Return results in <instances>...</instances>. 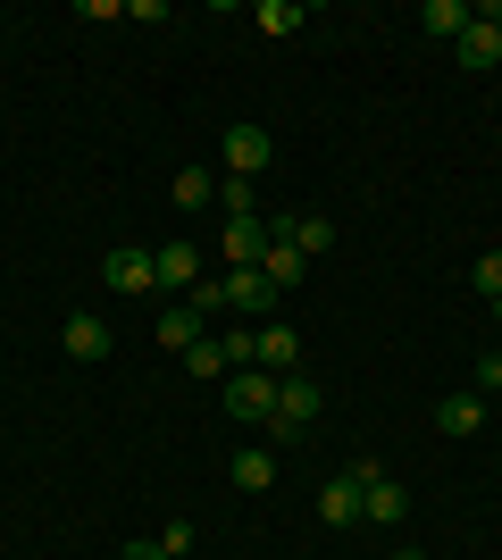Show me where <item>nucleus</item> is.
I'll use <instances>...</instances> for the list:
<instances>
[{
    "instance_id": "obj_3",
    "label": "nucleus",
    "mask_w": 502,
    "mask_h": 560,
    "mask_svg": "<svg viewBox=\"0 0 502 560\" xmlns=\"http://www.w3.org/2000/svg\"><path fill=\"white\" fill-rule=\"evenodd\" d=\"M226 410L252 419V427H268V419H277V376H268V369H235V376H226Z\"/></svg>"
},
{
    "instance_id": "obj_1",
    "label": "nucleus",
    "mask_w": 502,
    "mask_h": 560,
    "mask_svg": "<svg viewBox=\"0 0 502 560\" xmlns=\"http://www.w3.org/2000/svg\"><path fill=\"white\" fill-rule=\"evenodd\" d=\"M311 419H318V385H311L302 369L277 376V419H268V435H277V444H293V435H311Z\"/></svg>"
},
{
    "instance_id": "obj_5",
    "label": "nucleus",
    "mask_w": 502,
    "mask_h": 560,
    "mask_svg": "<svg viewBox=\"0 0 502 560\" xmlns=\"http://www.w3.org/2000/svg\"><path fill=\"white\" fill-rule=\"evenodd\" d=\"M218 293H226V310H243V318H268V310L285 302V293L260 277V268H226V277H218Z\"/></svg>"
},
{
    "instance_id": "obj_24",
    "label": "nucleus",
    "mask_w": 502,
    "mask_h": 560,
    "mask_svg": "<svg viewBox=\"0 0 502 560\" xmlns=\"http://www.w3.org/2000/svg\"><path fill=\"white\" fill-rule=\"evenodd\" d=\"M160 552H167V560L192 552V527H185V518H167V527H160Z\"/></svg>"
},
{
    "instance_id": "obj_8",
    "label": "nucleus",
    "mask_w": 502,
    "mask_h": 560,
    "mask_svg": "<svg viewBox=\"0 0 502 560\" xmlns=\"http://www.w3.org/2000/svg\"><path fill=\"white\" fill-rule=\"evenodd\" d=\"M151 277H160L167 293H192V284H201V252H192V243H160V252H151Z\"/></svg>"
},
{
    "instance_id": "obj_2",
    "label": "nucleus",
    "mask_w": 502,
    "mask_h": 560,
    "mask_svg": "<svg viewBox=\"0 0 502 560\" xmlns=\"http://www.w3.org/2000/svg\"><path fill=\"white\" fill-rule=\"evenodd\" d=\"M352 477H360V518H377V527H394V518L410 511V493L385 477L377 460H352Z\"/></svg>"
},
{
    "instance_id": "obj_9",
    "label": "nucleus",
    "mask_w": 502,
    "mask_h": 560,
    "mask_svg": "<svg viewBox=\"0 0 502 560\" xmlns=\"http://www.w3.org/2000/svg\"><path fill=\"white\" fill-rule=\"evenodd\" d=\"M109 351H118L109 318H93V310H75V318H68V360H109Z\"/></svg>"
},
{
    "instance_id": "obj_10",
    "label": "nucleus",
    "mask_w": 502,
    "mask_h": 560,
    "mask_svg": "<svg viewBox=\"0 0 502 560\" xmlns=\"http://www.w3.org/2000/svg\"><path fill=\"white\" fill-rule=\"evenodd\" d=\"M260 277H268V284H277V293H293V284L311 277V259L293 252L285 234H268V252H260Z\"/></svg>"
},
{
    "instance_id": "obj_20",
    "label": "nucleus",
    "mask_w": 502,
    "mask_h": 560,
    "mask_svg": "<svg viewBox=\"0 0 502 560\" xmlns=\"http://www.w3.org/2000/svg\"><path fill=\"white\" fill-rule=\"evenodd\" d=\"M252 25L277 43V34H293V25H302V9H293V0H260V9H252Z\"/></svg>"
},
{
    "instance_id": "obj_23",
    "label": "nucleus",
    "mask_w": 502,
    "mask_h": 560,
    "mask_svg": "<svg viewBox=\"0 0 502 560\" xmlns=\"http://www.w3.org/2000/svg\"><path fill=\"white\" fill-rule=\"evenodd\" d=\"M469 394H486V401L502 394V351H478V385H469Z\"/></svg>"
},
{
    "instance_id": "obj_14",
    "label": "nucleus",
    "mask_w": 502,
    "mask_h": 560,
    "mask_svg": "<svg viewBox=\"0 0 502 560\" xmlns=\"http://www.w3.org/2000/svg\"><path fill=\"white\" fill-rule=\"evenodd\" d=\"M101 277L118 284V293H151V284H160V277H151V252H109V259H101Z\"/></svg>"
},
{
    "instance_id": "obj_16",
    "label": "nucleus",
    "mask_w": 502,
    "mask_h": 560,
    "mask_svg": "<svg viewBox=\"0 0 502 560\" xmlns=\"http://www.w3.org/2000/svg\"><path fill=\"white\" fill-rule=\"evenodd\" d=\"M453 59H460V68H502V34H494V25H469V34H460V43H453Z\"/></svg>"
},
{
    "instance_id": "obj_27",
    "label": "nucleus",
    "mask_w": 502,
    "mask_h": 560,
    "mask_svg": "<svg viewBox=\"0 0 502 560\" xmlns=\"http://www.w3.org/2000/svg\"><path fill=\"white\" fill-rule=\"evenodd\" d=\"M478 25H494V34H502V0H494V9H478Z\"/></svg>"
},
{
    "instance_id": "obj_22",
    "label": "nucleus",
    "mask_w": 502,
    "mask_h": 560,
    "mask_svg": "<svg viewBox=\"0 0 502 560\" xmlns=\"http://www.w3.org/2000/svg\"><path fill=\"white\" fill-rule=\"evenodd\" d=\"M218 210H226V218H252V176H226V185H218Z\"/></svg>"
},
{
    "instance_id": "obj_26",
    "label": "nucleus",
    "mask_w": 502,
    "mask_h": 560,
    "mask_svg": "<svg viewBox=\"0 0 502 560\" xmlns=\"http://www.w3.org/2000/svg\"><path fill=\"white\" fill-rule=\"evenodd\" d=\"M118 560H167V552H160V536H143V544H126Z\"/></svg>"
},
{
    "instance_id": "obj_30",
    "label": "nucleus",
    "mask_w": 502,
    "mask_h": 560,
    "mask_svg": "<svg viewBox=\"0 0 502 560\" xmlns=\"http://www.w3.org/2000/svg\"><path fill=\"white\" fill-rule=\"evenodd\" d=\"M494 419H502V394H494Z\"/></svg>"
},
{
    "instance_id": "obj_4",
    "label": "nucleus",
    "mask_w": 502,
    "mask_h": 560,
    "mask_svg": "<svg viewBox=\"0 0 502 560\" xmlns=\"http://www.w3.org/2000/svg\"><path fill=\"white\" fill-rule=\"evenodd\" d=\"M218 160H226V176H260L268 160H277V142H268V126H226V142H218Z\"/></svg>"
},
{
    "instance_id": "obj_11",
    "label": "nucleus",
    "mask_w": 502,
    "mask_h": 560,
    "mask_svg": "<svg viewBox=\"0 0 502 560\" xmlns=\"http://www.w3.org/2000/svg\"><path fill=\"white\" fill-rule=\"evenodd\" d=\"M318 518H327V527H352V518H360V477H352V468L318 486Z\"/></svg>"
},
{
    "instance_id": "obj_28",
    "label": "nucleus",
    "mask_w": 502,
    "mask_h": 560,
    "mask_svg": "<svg viewBox=\"0 0 502 560\" xmlns=\"http://www.w3.org/2000/svg\"><path fill=\"white\" fill-rule=\"evenodd\" d=\"M394 560H428V552H394Z\"/></svg>"
},
{
    "instance_id": "obj_29",
    "label": "nucleus",
    "mask_w": 502,
    "mask_h": 560,
    "mask_svg": "<svg viewBox=\"0 0 502 560\" xmlns=\"http://www.w3.org/2000/svg\"><path fill=\"white\" fill-rule=\"evenodd\" d=\"M494 318H502V293H494Z\"/></svg>"
},
{
    "instance_id": "obj_18",
    "label": "nucleus",
    "mask_w": 502,
    "mask_h": 560,
    "mask_svg": "<svg viewBox=\"0 0 502 560\" xmlns=\"http://www.w3.org/2000/svg\"><path fill=\"white\" fill-rule=\"evenodd\" d=\"M201 335H210V327H201V310H192V302L160 310V343H167V351H192V343H201Z\"/></svg>"
},
{
    "instance_id": "obj_17",
    "label": "nucleus",
    "mask_w": 502,
    "mask_h": 560,
    "mask_svg": "<svg viewBox=\"0 0 502 560\" xmlns=\"http://www.w3.org/2000/svg\"><path fill=\"white\" fill-rule=\"evenodd\" d=\"M226 477H235L243 493H268V486H277V452H260V444H243V452H235V468H226Z\"/></svg>"
},
{
    "instance_id": "obj_13",
    "label": "nucleus",
    "mask_w": 502,
    "mask_h": 560,
    "mask_svg": "<svg viewBox=\"0 0 502 560\" xmlns=\"http://www.w3.org/2000/svg\"><path fill=\"white\" fill-rule=\"evenodd\" d=\"M435 427H453V435H478V427H486V394H469V385H460V394H444V401H435Z\"/></svg>"
},
{
    "instance_id": "obj_12",
    "label": "nucleus",
    "mask_w": 502,
    "mask_h": 560,
    "mask_svg": "<svg viewBox=\"0 0 502 560\" xmlns=\"http://www.w3.org/2000/svg\"><path fill=\"white\" fill-rule=\"evenodd\" d=\"M268 234H285L302 259H327V252H335V226H327V218H277Z\"/></svg>"
},
{
    "instance_id": "obj_15",
    "label": "nucleus",
    "mask_w": 502,
    "mask_h": 560,
    "mask_svg": "<svg viewBox=\"0 0 502 560\" xmlns=\"http://www.w3.org/2000/svg\"><path fill=\"white\" fill-rule=\"evenodd\" d=\"M419 25H428V34H444V43H460V34L478 25V9H469V0H428V9H419Z\"/></svg>"
},
{
    "instance_id": "obj_6",
    "label": "nucleus",
    "mask_w": 502,
    "mask_h": 560,
    "mask_svg": "<svg viewBox=\"0 0 502 560\" xmlns=\"http://www.w3.org/2000/svg\"><path fill=\"white\" fill-rule=\"evenodd\" d=\"M252 369H268V376H293V369H302V335L268 318V327L252 335Z\"/></svg>"
},
{
    "instance_id": "obj_7",
    "label": "nucleus",
    "mask_w": 502,
    "mask_h": 560,
    "mask_svg": "<svg viewBox=\"0 0 502 560\" xmlns=\"http://www.w3.org/2000/svg\"><path fill=\"white\" fill-rule=\"evenodd\" d=\"M218 252H226V268H260V252H268V218H226Z\"/></svg>"
},
{
    "instance_id": "obj_25",
    "label": "nucleus",
    "mask_w": 502,
    "mask_h": 560,
    "mask_svg": "<svg viewBox=\"0 0 502 560\" xmlns=\"http://www.w3.org/2000/svg\"><path fill=\"white\" fill-rule=\"evenodd\" d=\"M469 277H478V293H502V252H486L478 268H469Z\"/></svg>"
},
{
    "instance_id": "obj_21",
    "label": "nucleus",
    "mask_w": 502,
    "mask_h": 560,
    "mask_svg": "<svg viewBox=\"0 0 502 560\" xmlns=\"http://www.w3.org/2000/svg\"><path fill=\"white\" fill-rule=\"evenodd\" d=\"M185 369H192V376H226V343H218V335H201V343L185 351Z\"/></svg>"
},
{
    "instance_id": "obj_19",
    "label": "nucleus",
    "mask_w": 502,
    "mask_h": 560,
    "mask_svg": "<svg viewBox=\"0 0 502 560\" xmlns=\"http://www.w3.org/2000/svg\"><path fill=\"white\" fill-rule=\"evenodd\" d=\"M167 192H176V210H210V201H218V176H210V167H176V185H167Z\"/></svg>"
}]
</instances>
